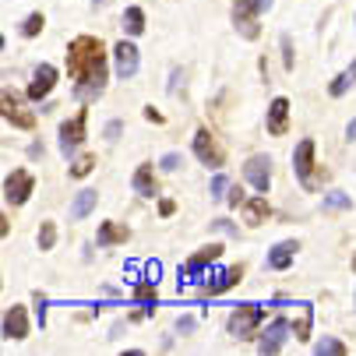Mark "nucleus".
<instances>
[{
    "label": "nucleus",
    "instance_id": "nucleus-1",
    "mask_svg": "<svg viewBox=\"0 0 356 356\" xmlns=\"http://www.w3.org/2000/svg\"><path fill=\"white\" fill-rule=\"evenodd\" d=\"M67 74L74 78L78 103H95L106 88V49L95 35H78L67 46Z\"/></svg>",
    "mask_w": 356,
    "mask_h": 356
},
{
    "label": "nucleus",
    "instance_id": "nucleus-2",
    "mask_svg": "<svg viewBox=\"0 0 356 356\" xmlns=\"http://www.w3.org/2000/svg\"><path fill=\"white\" fill-rule=\"evenodd\" d=\"M261 318H265L261 303H236L233 314H229V321H226V328H229V335H236V339H250L254 332H258Z\"/></svg>",
    "mask_w": 356,
    "mask_h": 356
},
{
    "label": "nucleus",
    "instance_id": "nucleus-3",
    "mask_svg": "<svg viewBox=\"0 0 356 356\" xmlns=\"http://www.w3.org/2000/svg\"><path fill=\"white\" fill-rule=\"evenodd\" d=\"M194 156L205 163V166H212V170H219L226 163V152H222L219 138L209 127H197V134H194Z\"/></svg>",
    "mask_w": 356,
    "mask_h": 356
},
{
    "label": "nucleus",
    "instance_id": "nucleus-4",
    "mask_svg": "<svg viewBox=\"0 0 356 356\" xmlns=\"http://www.w3.org/2000/svg\"><path fill=\"white\" fill-rule=\"evenodd\" d=\"M85 127H88V110H78V117H71L67 124H60V152L64 159H71L85 141Z\"/></svg>",
    "mask_w": 356,
    "mask_h": 356
},
{
    "label": "nucleus",
    "instance_id": "nucleus-5",
    "mask_svg": "<svg viewBox=\"0 0 356 356\" xmlns=\"http://www.w3.org/2000/svg\"><path fill=\"white\" fill-rule=\"evenodd\" d=\"M219 254H222V247H219V243L201 247V250L194 254V258H187V261H184V268L177 272V275H180V282H201V272H205V268L219 258Z\"/></svg>",
    "mask_w": 356,
    "mask_h": 356
},
{
    "label": "nucleus",
    "instance_id": "nucleus-6",
    "mask_svg": "<svg viewBox=\"0 0 356 356\" xmlns=\"http://www.w3.org/2000/svg\"><path fill=\"white\" fill-rule=\"evenodd\" d=\"M243 180L258 191V194H265L268 184H272V159H268V156H250V159L243 163Z\"/></svg>",
    "mask_w": 356,
    "mask_h": 356
},
{
    "label": "nucleus",
    "instance_id": "nucleus-7",
    "mask_svg": "<svg viewBox=\"0 0 356 356\" xmlns=\"http://www.w3.org/2000/svg\"><path fill=\"white\" fill-rule=\"evenodd\" d=\"M311 170H314V141H311V138H303V141L293 148V173L300 177L303 187H314Z\"/></svg>",
    "mask_w": 356,
    "mask_h": 356
},
{
    "label": "nucleus",
    "instance_id": "nucleus-8",
    "mask_svg": "<svg viewBox=\"0 0 356 356\" xmlns=\"http://www.w3.org/2000/svg\"><path fill=\"white\" fill-rule=\"evenodd\" d=\"M32 187H35L32 173H29V170H15V173L4 180V197L11 201V205H25L29 194H32Z\"/></svg>",
    "mask_w": 356,
    "mask_h": 356
},
{
    "label": "nucleus",
    "instance_id": "nucleus-9",
    "mask_svg": "<svg viewBox=\"0 0 356 356\" xmlns=\"http://www.w3.org/2000/svg\"><path fill=\"white\" fill-rule=\"evenodd\" d=\"M57 67L54 64H39L35 71H32V85H29V99L32 103H39V99H46L49 92H54V85H57Z\"/></svg>",
    "mask_w": 356,
    "mask_h": 356
},
{
    "label": "nucleus",
    "instance_id": "nucleus-10",
    "mask_svg": "<svg viewBox=\"0 0 356 356\" xmlns=\"http://www.w3.org/2000/svg\"><path fill=\"white\" fill-rule=\"evenodd\" d=\"M240 275H243V268H240V265H236V268H219V272H212L209 279H201L197 286H201V293H209V296H219V293L233 289V286L240 282Z\"/></svg>",
    "mask_w": 356,
    "mask_h": 356
},
{
    "label": "nucleus",
    "instance_id": "nucleus-11",
    "mask_svg": "<svg viewBox=\"0 0 356 356\" xmlns=\"http://www.w3.org/2000/svg\"><path fill=\"white\" fill-rule=\"evenodd\" d=\"M4 120H8L11 127H22V131H29V127L35 124V117L22 106V99H18L11 88H4Z\"/></svg>",
    "mask_w": 356,
    "mask_h": 356
},
{
    "label": "nucleus",
    "instance_id": "nucleus-12",
    "mask_svg": "<svg viewBox=\"0 0 356 356\" xmlns=\"http://www.w3.org/2000/svg\"><path fill=\"white\" fill-rule=\"evenodd\" d=\"M113 67H117V74L120 78H134L138 74V46L134 42H117L113 46Z\"/></svg>",
    "mask_w": 356,
    "mask_h": 356
},
{
    "label": "nucleus",
    "instance_id": "nucleus-13",
    "mask_svg": "<svg viewBox=\"0 0 356 356\" xmlns=\"http://www.w3.org/2000/svg\"><path fill=\"white\" fill-rule=\"evenodd\" d=\"M286 339H289V321H286V318H275V321L265 328V335H261L258 349H261L265 356H272V353H279V349L286 346Z\"/></svg>",
    "mask_w": 356,
    "mask_h": 356
},
{
    "label": "nucleus",
    "instance_id": "nucleus-14",
    "mask_svg": "<svg viewBox=\"0 0 356 356\" xmlns=\"http://www.w3.org/2000/svg\"><path fill=\"white\" fill-rule=\"evenodd\" d=\"M289 131V99H272V106H268V134H286Z\"/></svg>",
    "mask_w": 356,
    "mask_h": 356
},
{
    "label": "nucleus",
    "instance_id": "nucleus-15",
    "mask_svg": "<svg viewBox=\"0 0 356 356\" xmlns=\"http://www.w3.org/2000/svg\"><path fill=\"white\" fill-rule=\"evenodd\" d=\"M95 201H99V194H95L92 187L78 191V194H74V201H71V209H67V219H71V222H81L85 216H92V212H95Z\"/></svg>",
    "mask_w": 356,
    "mask_h": 356
},
{
    "label": "nucleus",
    "instance_id": "nucleus-16",
    "mask_svg": "<svg viewBox=\"0 0 356 356\" xmlns=\"http://www.w3.org/2000/svg\"><path fill=\"white\" fill-rule=\"evenodd\" d=\"M4 335L8 339H25L29 335V314H25V307H8V314H4Z\"/></svg>",
    "mask_w": 356,
    "mask_h": 356
},
{
    "label": "nucleus",
    "instance_id": "nucleus-17",
    "mask_svg": "<svg viewBox=\"0 0 356 356\" xmlns=\"http://www.w3.org/2000/svg\"><path fill=\"white\" fill-rule=\"evenodd\" d=\"M296 240H282V243H275L272 250H268V268H275V272H282V268H289L293 265V258H296Z\"/></svg>",
    "mask_w": 356,
    "mask_h": 356
},
{
    "label": "nucleus",
    "instance_id": "nucleus-18",
    "mask_svg": "<svg viewBox=\"0 0 356 356\" xmlns=\"http://www.w3.org/2000/svg\"><path fill=\"white\" fill-rule=\"evenodd\" d=\"M131 184H134V191H138L141 197H156V194H159V180H156V173H152V166H138Z\"/></svg>",
    "mask_w": 356,
    "mask_h": 356
},
{
    "label": "nucleus",
    "instance_id": "nucleus-19",
    "mask_svg": "<svg viewBox=\"0 0 356 356\" xmlns=\"http://www.w3.org/2000/svg\"><path fill=\"white\" fill-rule=\"evenodd\" d=\"M127 236H131L127 226H120V222H103V226H99V233H95V243H99V247H113V243H124Z\"/></svg>",
    "mask_w": 356,
    "mask_h": 356
},
{
    "label": "nucleus",
    "instance_id": "nucleus-20",
    "mask_svg": "<svg viewBox=\"0 0 356 356\" xmlns=\"http://www.w3.org/2000/svg\"><path fill=\"white\" fill-rule=\"evenodd\" d=\"M240 209H243V222H250V226H261L268 219V201L265 197H250Z\"/></svg>",
    "mask_w": 356,
    "mask_h": 356
},
{
    "label": "nucleus",
    "instance_id": "nucleus-21",
    "mask_svg": "<svg viewBox=\"0 0 356 356\" xmlns=\"http://www.w3.org/2000/svg\"><path fill=\"white\" fill-rule=\"evenodd\" d=\"M353 85H356V60H353V64H349V67H346V71L328 85V95H332V99H339V95H346Z\"/></svg>",
    "mask_w": 356,
    "mask_h": 356
},
{
    "label": "nucleus",
    "instance_id": "nucleus-22",
    "mask_svg": "<svg viewBox=\"0 0 356 356\" xmlns=\"http://www.w3.org/2000/svg\"><path fill=\"white\" fill-rule=\"evenodd\" d=\"M321 209H325V212H346V209H353V201H349V194L332 191V194L321 197Z\"/></svg>",
    "mask_w": 356,
    "mask_h": 356
},
{
    "label": "nucleus",
    "instance_id": "nucleus-23",
    "mask_svg": "<svg viewBox=\"0 0 356 356\" xmlns=\"http://www.w3.org/2000/svg\"><path fill=\"white\" fill-rule=\"evenodd\" d=\"M124 29H127V35H141L145 32V11L141 8H127L124 11Z\"/></svg>",
    "mask_w": 356,
    "mask_h": 356
},
{
    "label": "nucleus",
    "instance_id": "nucleus-24",
    "mask_svg": "<svg viewBox=\"0 0 356 356\" xmlns=\"http://www.w3.org/2000/svg\"><path fill=\"white\" fill-rule=\"evenodd\" d=\"M314 353H318V356H346V346H342L339 339L325 335V339H318V342H314Z\"/></svg>",
    "mask_w": 356,
    "mask_h": 356
},
{
    "label": "nucleus",
    "instance_id": "nucleus-25",
    "mask_svg": "<svg viewBox=\"0 0 356 356\" xmlns=\"http://www.w3.org/2000/svg\"><path fill=\"white\" fill-rule=\"evenodd\" d=\"M57 243V222H42L39 226V250H54Z\"/></svg>",
    "mask_w": 356,
    "mask_h": 356
},
{
    "label": "nucleus",
    "instance_id": "nucleus-26",
    "mask_svg": "<svg viewBox=\"0 0 356 356\" xmlns=\"http://www.w3.org/2000/svg\"><path fill=\"white\" fill-rule=\"evenodd\" d=\"M311 318H314V311H311V303H303V318L296 321V339H303V342H307L311 339Z\"/></svg>",
    "mask_w": 356,
    "mask_h": 356
},
{
    "label": "nucleus",
    "instance_id": "nucleus-27",
    "mask_svg": "<svg viewBox=\"0 0 356 356\" xmlns=\"http://www.w3.org/2000/svg\"><path fill=\"white\" fill-rule=\"evenodd\" d=\"M42 25H46V18H42V15H29V18L22 22V35H29V39H32V35H39V32H42Z\"/></svg>",
    "mask_w": 356,
    "mask_h": 356
},
{
    "label": "nucleus",
    "instance_id": "nucleus-28",
    "mask_svg": "<svg viewBox=\"0 0 356 356\" xmlns=\"http://www.w3.org/2000/svg\"><path fill=\"white\" fill-rule=\"evenodd\" d=\"M92 170H95V156H81V159L71 166V177H74V180H81V177H88Z\"/></svg>",
    "mask_w": 356,
    "mask_h": 356
},
{
    "label": "nucleus",
    "instance_id": "nucleus-29",
    "mask_svg": "<svg viewBox=\"0 0 356 356\" xmlns=\"http://www.w3.org/2000/svg\"><path fill=\"white\" fill-rule=\"evenodd\" d=\"M134 296H138L141 303H152V307H156V282H141V286L134 289Z\"/></svg>",
    "mask_w": 356,
    "mask_h": 356
},
{
    "label": "nucleus",
    "instance_id": "nucleus-30",
    "mask_svg": "<svg viewBox=\"0 0 356 356\" xmlns=\"http://www.w3.org/2000/svg\"><path fill=\"white\" fill-rule=\"evenodd\" d=\"M159 166H163L166 173H177V170L184 166V159L177 156V152H166V156H163V163H159Z\"/></svg>",
    "mask_w": 356,
    "mask_h": 356
},
{
    "label": "nucleus",
    "instance_id": "nucleus-31",
    "mask_svg": "<svg viewBox=\"0 0 356 356\" xmlns=\"http://www.w3.org/2000/svg\"><path fill=\"white\" fill-rule=\"evenodd\" d=\"M226 191H229V180L219 173V177L212 180V197H216V201H222V197H226Z\"/></svg>",
    "mask_w": 356,
    "mask_h": 356
},
{
    "label": "nucleus",
    "instance_id": "nucleus-32",
    "mask_svg": "<svg viewBox=\"0 0 356 356\" xmlns=\"http://www.w3.org/2000/svg\"><path fill=\"white\" fill-rule=\"evenodd\" d=\"M35 321L39 328H46V293H35Z\"/></svg>",
    "mask_w": 356,
    "mask_h": 356
},
{
    "label": "nucleus",
    "instance_id": "nucleus-33",
    "mask_svg": "<svg viewBox=\"0 0 356 356\" xmlns=\"http://www.w3.org/2000/svg\"><path fill=\"white\" fill-rule=\"evenodd\" d=\"M120 131H124V124H120V120H110V124L103 127V138H106V141H117Z\"/></svg>",
    "mask_w": 356,
    "mask_h": 356
},
{
    "label": "nucleus",
    "instance_id": "nucleus-34",
    "mask_svg": "<svg viewBox=\"0 0 356 356\" xmlns=\"http://www.w3.org/2000/svg\"><path fill=\"white\" fill-rule=\"evenodd\" d=\"M197 328V318H191V314H184V318H177V332H184V335H191Z\"/></svg>",
    "mask_w": 356,
    "mask_h": 356
},
{
    "label": "nucleus",
    "instance_id": "nucleus-35",
    "mask_svg": "<svg viewBox=\"0 0 356 356\" xmlns=\"http://www.w3.org/2000/svg\"><path fill=\"white\" fill-rule=\"evenodd\" d=\"M212 229H216V233H226V236H236V226H233V222H226V219H216V222H212Z\"/></svg>",
    "mask_w": 356,
    "mask_h": 356
},
{
    "label": "nucleus",
    "instance_id": "nucleus-36",
    "mask_svg": "<svg viewBox=\"0 0 356 356\" xmlns=\"http://www.w3.org/2000/svg\"><path fill=\"white\" fill-rule=\"evenodd\" d=\"M226 197H229V205H233V209H236V205H243V201H247V197H243V191H240L236 184L229 187V194H226Z\"/></svg>",
    "mask_w": 356,
    "mask_h": 356
},
{
    "label": "nucleus",
    "instance_id": "nucleus-37",
    "mask_svg": "<svg viewBox=\"0 0 356 356\" xmlns=\"http://www.w3.org/2000/svg\"><path fill=\"white\" fill-rule=\"evenodd\" d=\"M180 81H184V71H180V67H173V74H170V92H177V88H180Z\"/></svg>",
    "mask_w": 356,
    "mask_h": 356
},
{
    "label": "nucleus",
    "instance_id": "nucleus-38",
    "mask_svg": "<svg viewBox=\"0 0 356 356\" xmlns=\"http://www.w3.org/2000/svg\"><path fill=\"white\" fill-rule=\"evenodd\" d=\"M282 49H286V67H293V42H289V35H282Z\"/></svg>",
    "mask_w": 356,
    "mask_h": 356
},
{
    "label": "nucleus",
    "instance_id": "nucleus-39",
    "mask_svg": "<svg viewBox=\"0 0 356 356\" xmlns=\"http://www.w3.org/2000/svg\"><path fill=\"white\" fill-rule=\"evenodd\" d=\"M250 4H254V8H258V11L265 15V11H272V4H275V0H250Z\"/></svg>",
    "mask_w": 356,
    "mask_h": 356
},
{
    "label": "nucleus",
    "instance_id": "nucleus-40",
    "mask_svg": "<svg viewBox=\"0 0 356 356\" xmlns=\"http://www.w3.org/2000/svg\"><path fill=\"white\" fill-rule=\"evenodd\" d=\"M145 117H148V120H156V124H163V113H159V110H152V106L145 110Z\"/></svg>",
    "mask_w": 356,
    "mask_h": 356
},
{
    "label": "nucleus",
    "instance_id": "nucleus-41",
    "mask_svg": "<svg viewBox=\"0 0 356 356\" xmlns=\"http://www.w3.org/2000/svg\"><path fill=\"white\" fill-rule=\"evenodd\" d=\"M173 209H177V205H173V201H170V197H166V201H163V205H159V212H163V216H173Z\"/></svg>",
    "mask_w": 356,
    "mask_h": 356
},
{
    "label": "nucleus",
    "instance_id": "nucleus-42",
    "mask_svg": "<svg viewBox=\"0 0 356 356\" xmlns=\"http://www.w3.org/2000/svg\"><path fill=\"white\" fill-rule=\"evenodd\" d=\"M346 138H349V141H356V117L349 120V127H346Z\"/></svg>",
    "mask_w": 356,
    "mask_h": 356
}]
</instances>
